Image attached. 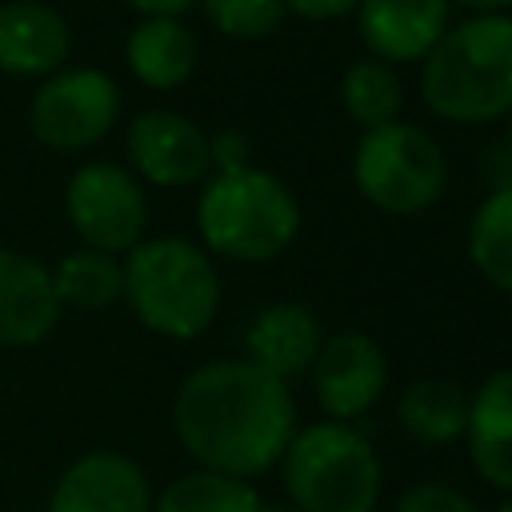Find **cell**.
I'll use <instances>...</instances> for the list:
<instances>
[{"label": "cell", "mask_w": 512, "mask_h": 512, "mask_svg": "<svg viewBox=\"0 0 512 512\" xmlns=\"http://www.w3.org/2000/svg\"><path fill=\"white\" fill-rule=\"evenodd\" d=\"M172 424L204 472L248 480L280 464L296 436V404L288 384L252 360H212L184 376Z\"/></svg>", "instance_id": "obj_1"}, {"label": "cell", "mask_w": 512, "mask_h": 512, "mask_svg": "<svg viewBox=\"0 0 512 512\" xmlns=\"http://www.w3.org/2000/svg\"><path fill=\"white\" fill-rule=\"evenodd\" d=\"M424 104L448 124H492L512 112V16L476 12L444 28L424 56Z\"/></svg>", "instance_id": "obj_2"}, {"label": "cell", "mask_w": 512, "mask_h": 512, "mask_svg": "<svg viewBox=\"0 0 512 512\" xmlns=\"http://www.w3.org/2000/svg\"><path fill=\"white\" fill-rule=\"evenodd\" d=\"M196 228L208 252L260 264L292 248L300 232V204L280 176L244 164L232 172H212L200 188Z\"/></svg>", "instance_id": "obj_3"}, {"label": "cell", "mask_w": 512, "mask_h": 512, "mask_svg": "<svg viewBox=\"0 0 512 512\" xmlns=\"http://www.w3.org/2000/svg\"><path fill=\"white\" fill-rule=\"evenodd\" d=\"M124 296L136 320L168 340L200 336L220 308V276L204 248L184 236L140 240L124 264Z\"/></svg>", "instance_id": "obj_4"}, {"label": "cell", "mask_w": 512, "mask_h": 512, "mask_svg": "<svg viewBox=\"0 0 512 512\" xmlns=\"http://www.w3.org/2000/svg\"><path fill=\"white\" fill-rule=\"evenodd\" d=\"M280 468L296 512H372L384 484L376 448L340 420L296 432Z\"/></svg>", "instance_id": "obj_5"}, {"label": "cell", "mask_w": 512, "mask_h": 512, "mask_svg": "<svg viewBox=\"0 0 512 512\" xmlns=\"http://www.w3.org/2000/svg\"><path fill=\"white\" fill-rule=\"evenodd\" d=\"M352 180L384 216H416L444 196L448 160L424 128L392 120L360 136L352 152Z\"/></svg>", "instance_id": "obj_6"}, {"label": "cell", "mask_w": 512, "mask_h": 512, "mask_svg": "<svg viewBox=\"0 0 512 512\" xmlns=\"http://www.w3.org/2000/svg\"><path fill=\"white\" fill-rule=\"evenodd\" d=\"M120 116V88L100 68L52 72L28 108L32 136L52 152H84L100 144Z\"/></svg>", "instance_id": "obj_7"}, {"label": "cell", "mask_w": 512, "mask_h": 512, "mask_svg": "<svg viewBox=\"0 0 512 512\" xmlns=\"http://www.w3.org/2000/svg\"><path fill=\"white\" fill-rule=\"evenodd\" d=\"M64 212L76 236L96 252H132L148 224V204L136 176L112 160H92L72 172Z\"/></svg>", "instance_id": "obj_8"}, {"label": "cell", "mask_w": 512, "mask_h": 512, "mask_svg": "<svg viewBox=\"0 0 512 512\" xmlns=\"http://www.w3.org/2000/svg\"><path fill=\"white\" fill-rule=\"evenodd\" d=\"M132 168L160 188H192L212 176L208 132L180 112L148 108L128 124Z\"/></svg>", "instance_id": "obj_9"}, {"label": "cell", "mask_w": 512, "mask_h": 512, "mask_svg": "<svg viewBox=\"0 0 512 512\" xmlns=\"http://www.w3.org/2000/svg\"><path fill=\"white\" fill-rule=\"evenodd\" d=\"M308 372H312V392H316L320 408L332 420L348 424V420L364 416L384 396L388 356L364 332H336L320 344Z\"/></svg>", "instance_id": "obj_10"}, {"label": "cell", "mask_w": 512, "mask_h": 512, "mask_svg": "<svg viewBox=\"0 0 512 512\" xmlns=\"http://www.w3.org/2000/svg\"><path fill=\"white\" fill-rule=\"evenodd\" d=\"M48 512H152V492L136 460L88 452L56 480Z\"/></svg>", "instance_id": "obj_11"}, {"label": "cell", "mask_w": 512, "mask_h": 512, "mask_svg": "<svg viewBox=\"0 0 512 512\" xmlns=\"http://www.w3.org/2000/svg\"><path fill=\"white\" fill-rule=\"evenodd\" d=\"M448 8H452L448 0H360L356 28L376 60L412 64L424 60L452 24Z\"/></svg>", "instance_id": "obj_12"}, {"label": "cell", "mask_w": 512, "mask_h": 512, "mask_svg": "<svg viewBox=\"0 0 512 512\" xmlns=\"http://www.w3.org/2000/svg\"><path fill=\"white\" fill-rule=\"evenodd\" d=\"M60 320L52 272L12 248H0V348H32Z\"/></svg>", "instance_id": "obj_13"}, {"label": "cell", "mask_w": 512, "mask_h": 512, "mask_svg": "<svg viewBox=\"0 0 512 512\" xmlns=\"http://www.w3.org/2000/svg\"><path fill=\"white\" fill-rule=\"evenodd\" d=\"M320 344H324V328L312 316V308H304L300 300H276L248 324L244 360L288 384L292 376L312 368Z\"/></svg>", "instance_id": "obj_14"}, {"label": "cell", "mask_w": 512, "mask_h": 512, "mask_svg": "<svg viewBox=\"0 0 512 512\" xmlns=\"http://www.w3.org/2000/svg\"><path fill=\"white\" fill-rule=\"evenodd\" d=\"M68 60V24L40 0H12L0 8V72L52 76Z\"/></svg>", "instance_id": "obj_15"}, {"label": "cell", "mask_w": 512, "mask_h": 512, "mask_svg": "<svg viewBox=\"0 0 512 512\" xmlns=\"http://www.w3.org/2000/svg\"><path fill=\"white\" fill-rule=\"evenodd\" d=\"M464 440L476 472L492 488L512 492V368H496L468 396Z\"/></svg>", "instance_id": "obj_16"}, {"label": "cell", "mask_w": 512, "mask_h": 512, "mask_svg": "<svg viewBox=\"0 0 512 512\" xmlns=\"http://www.w3.org/2000/svg\"><path fill=\"white\" fill-rule=\"evenodd\" d=\"M124 60L140 84L172 92L196 72L200 44H196V32L180 16H144L128 32Z\"/></svg>", "instance_id": "obj_17"}, {"label": "cell", "mask_w": 512, "mask_h": 512, "mask_svg": "<svg viewBox=\"0 0 512 512\" xmlns=\"http://www.w3.org/2000/svg\"><path fill=\"white\" fill-rule=\"evenodd\" d=\"M396 416L412 440L452 444V440H464V428H468V392L456 380L424 376V380L404 388Z\"/></svg>", "instance_id": "obj_18"}, {"label": "cell", "mask_w": 512, "mask_h": 512, "mask_svg": "<svg viewBox=\"0 0 512 512\" xmlns=\"http://www.w3.org/2000/svg\"><path fill=\"white\" fill-rule=\"evenodd\" d=\"M52 288H56L60 308L72 304V308L100 312L124 296V264L112 252L80 248V252H68L52 268Z\"/></svg>", "instance_id": "obj_19"}, {"label": "cell", "mask_w": 512, "mask_h": 512, "mask_svg": "<svg viewBox=\"0 0 512 512\" xmlns=\"http://www.w3.org/2000/svg\"><path fill=\"white\" fill-rule=\"evenodd\" d=\"M468 260L500 292H512V192H488L468 224Z\"/></svg>", "instance_id": "obj_20"}, {"label": "cell", "mask_w": 512, "mask_h": 512, "mask_svg": "<svg viewBox=\"0 0 512 512\" xmlns=\"http://www.w3.org/2000/svg\"><path fill=\"white\" fill-rule=\"evenodd\" d=\"M340 104L368 132V128H380V124L400 120L404 88H400L392 64H384V60H356V64L344 68Z\"/></svg>", "instance_id": "obj_21"}, {"label": "cell", "mask_w": 512, "mask_h": 512, "mask_svg": "<svg viewBox=\"0 0 512 512\" xmlns=\"http://www.w3.org/2000/svg\"><path fill=\"white\" fill-rule=\"evenodd\" d=\"M152 512H268V508L248 488V480H232V476L200 468V472L172 480L152 500Z\"/></svg>", "instance_id": "obj_22"}, {"label": "cell", "mask_w": 512, "mask_h": 512, "mask_svg": "<svg viewBox=\"0 0 512 512\" xmlns=\"http://www.w3.org/2000/svg\"><path fill=\"white\" fill-rule=\"evenodd\" d=\"M200 4L208 24L232 40H264L288 16L284 0H200Z\"/></svg>", "instance_id": "obj_23"}, {"label": "cell", "mask_w": 512, "mask_h": 512, "mask_svg": "<svg viewBox=\"0 0 512 512\" xmlns=\"http://www.w3.org/2000/svg\"><path fill=\"white\" fill-rule=\"evenodd\" d=\"M396 512H480V508L448 484H412L396 500Z\"/></svg>", "instance_id": "obj_24"}, {"label": "cell", "mask_w": 512, "mask_h": 512, "mask_svg": "<svg viewBox=\"0 0 512 512\" xmlns=\"http://www.w3.org/2000/svg\"><path fill=\"white\" fill-rule=\"evenodd\" d=\"M208 148H212V172H232V168H244V164H252V148H248V136H244V132H236V128L208 136Z\"/></svg>", "instance_id": "obj_25"}, {"label": "cell", "mask_w": 512, "mask_h": 512, "mask_svg": "<svg viewBox=\"0 0 512 512\" xmlns=\"http://www.w3.org/2000/svg\"><path fill=\"white\" fill-rule=\"evenodd\" d=\"M360 0H284L288 12H296L300 20H340L348 12H356Z\"/></svg>", "instance_id": "obj_26"}, {"label": "cell", "mask_w": 512, "mask_h": 512, "mask_svg": "<svg viewBox=\"0 0 512 512\" xmlns=\"http://www.w3.org/2000/svg\"><path fill=\"white\" fill-rule=\"evenodd\" d=\"M484 176H488L492 192H512V148L504 140L484 152Z\"/></svg>", "instance_id": "obj_27"}, {"label": "cell", "mask_w": 512, "mask_h": 512, "mask_svg": "<svg viewBox=\"0 0 512 512\" xmlns=\"http://www.w3.org/2000/svg\"><path fill=\"white\" fill-rule=\"evenodd\" d=\"M136 12H144V16H180V12H188L196 0H128Z\"/></svg>", "instance_id": "obj_28"}, {"label": "cell", "mask_w": 512, "mask_h": 512, "mask_svg": "<svg viewBox=\"0 0 512 512\" xmlns=\"http://www.w3.org/2000/svg\"><path fill=\"white\" fill-rule=\"evenodd\" d=\"M448 4H464V8H472V12H508L512 8V0H448Z\"/></svg>", "instance_id": "obj_29"}, {"label": "cell", "mask_w": 512, "mask_h": 512, "mask_svg": "<svg viewBox=\"0 0 512 512\" xmlns=\"http://www.w3.org/2000/svg\"><path fill=\"white\" fill-rule=\"evenodd\" d=\"M504 120H508V136H504V144H508V148H512V112H508V116H504Z\"/></svg>", "instance_id": "obj_30"}, {"label": "cell", "mask_w": 512, "mask_h": 512, "mask_svg": "<svg viewBox=\"0 0 512 512\" xmlns=\"http://www.w3.org/2000/svg\"><path fill=\"white\" fill-rule=\"evenodd\" d=\"M496 512H512V496H508V500H504V504H500Z\"/></svg>", "instance_id": "obj_31"}, {"label": "cell", "mask_w": 512, "mask_h": 512, "mask_svg": "<svg viewBox=\"0 0 512 512\" xmlns=\"http://www.w3.org/2000/svg\"><path fill=\"white\" fill-rule=\"evenodd\" d=\"M268 512H280V508H268Z\"/></svg>", "instance_id": "obj_32"}]
</instances>
